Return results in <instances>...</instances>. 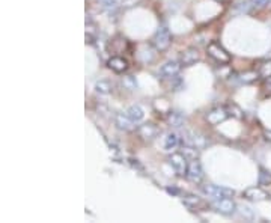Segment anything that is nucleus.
Listing matches in <instances>:
<instances>
[{
    "mask_svg": "<svg viewBox=\"0 0 271 223\" xmlns=\"http://www.w3.org/2000/svg\"><path fill=\"white\" fill-rule=\"evenodd\" d=\"M200 191L206 198L211 199H222V198H232L235 194V190L225 187V186H216V184H205L200 186Z\"/></svg>",
    "mask_w": 271,
    "mask_h": 223,
    "instance_id": "obj_1",
    "label": "nucleus"
},
{
    "mask_svg": "<svg viewBox=\"0 0 271 223\" xmlns=\"http://www.w3.org/2000/svg\"><path fill=\"white\" fill-rule=\"evenodd\" d=\"M206 53H208V56H211V58L219 64H229L231 62V54L216 41L209 42L206 45Z\"/></svg>",
    "mask_w": 271,
    "mask_h": 223,
    "instance_id": "obj_2",
    "label": "nucleus"
},
{
    "mask_svg": "<svg viewBox=\"0 0 271 223\" xmlns=\"http://www.w3.org/2000/svg\"><path fill=\"white\" fill-rule=\"evenodd\" d=\"M153 44H154L155 50H158V51H164V50H167L170 47V44H172V34H170V31L167 29L166 26H161L160 29L155 32V35L153 38Z\"/></svg>",
    "mask_w": 271,
    "mask_h": 223,
    "instance_id": "obj_3",
    "label": "nucleus"
},
{
    "mask_svg": "<svg viewBox=\"0 0 271 223\" xmlns=\"http://www.w3.org/2000/svg\"><path fill=\"white\" fill-rule=\"evenodd\" d=\"M211 207H213L217 213L223 214V216H232L238 210V205L231 198L213 199V202H211Z\"/></svg>",
    "mask_w": 271,
    "mask_h": 223,
    "instance_id": "obj_4",
    "label": "nucleus"
},
{
    "mask_svg": "<svg viewBox=\"0 0 271 223\" xmlns=\"http://www.w3.org/2000/svg\"><path fill=\"white\" fill-rule=\"evenodd\" d=\"M229 116H231V112L228 107H214L213 110L208 112L205 119L211 125H219V124L225 122Z\"/></svg>",
    "mask_w": 271,
    "mask_h": 223,
    "instance_id": "obj_5",
    "label": "nucleus"
},
{
    "mask_svg": "<svg viewBox=\"0 0 271 223\" xmlns=\"http://www.w3.org/2000/svg\"><path fill=\"white\" fill-rule=\"evenodd\" d=\"M169 163L170 166L173 167V171L179 175V177H184L187 175V171H189V160L184 157V154L181 152H173L170 157H169Z\"/></svg>",
    "mask_w": 271,
    "mask_h": 223,
    "instance_id": "obj_6",
    "label": "nucleus"
},
{
    "mask_svg": "<svg viewBox=\"0 0 271 223\" xmlns=\"http://www.w3.org/2000/svg\"><path fill=\"white\" fill-rule=\"evenodd\" d=\"M186 177H187L192 183H194V184H200V183L203 181L205 174H203V167H202L199 158H197V160L189 161V171H187V175H186Z\"/></svg>",
    "mask_w": 271,
    "mask_h": 223,
    "instance_id": "obj_7",
    "label": "nucleus"
},
{
    "mask_svg": "<svg viewBox=\"0 0 271 223\" xmlns=\"http://www.w3.org/2000/svg\"><path fill=\"white\" fill-rule=\"evenodd\" d=\"M243 198L252 202H261V201H267L270 198V194L261 187H249L243 191Z\"/></svg>",
    "mask_w": 271,
    "mask_h": 223,
    "instance_id": "obj_8",
    "label": "nucleus"
},
{
    "mask_svg": "<svg viewBox=\"0 0 271 223\" xmlns=\"http://www.w3.org/2000/svg\"><path fill=\"white\" fill-rule=\"evenodd\" d=\"M137 133H139L142 141H145V142H153V141H155V139L158 137V133L160 131H158L157 125H154V124H143V125L139 127Z\"/></svg>",
    "mask_w": 271,
    "mask_h": 223,
    "instance_id": "obj_9",
    "label": "nucleus"
},
{
    "mask_svg": "<svg viewBox=\"0 0 271 223\" xmlns=\"http://www.w3.org/2000/svg\"><path fill=\"white\" fill-rule=\"evenodd\" d=\"M199 59H200V53L194 47H189L181 53V65L183 67H192L196 62H199Z\"/></svg>",
    "mask_w": 271,
    "mask_h": 223,
    "instance_id": "obj_10",
    "label": "nucleus"
},
{
    "mask_svg": "<svg viewBox=\"0 0 271 223\" xmlns=\"http://www.w3.org/2000/svg\"><path fill=\"white\" fill-rule=\"evenodd\" d=\"M186 141H187V144L196 147L197 149H205L206 145H208L206 137L199 131H187L186 133Z\"/></svg>",
    "mask_w": 271,
    "mask_h": 223,
    "instance_id": "obj_11",
    "label": "nucleus"
},
{
    "mask_svg": "<svg viewBox=\"0 0 271 223\" xmlns=\"http://www.w3.org/2000/svg\"><path fill=\"white\" fill-rule=\"evenodd\" d=\"M181 67H183V65H181V62H178V61H167V62H164V64L161 65V68H160V75H161L163 78L175 77V75L179 74Z\"/></svg>",
    "mask_w": 271,
    "mask_h": 223,
    "instance_id": "obj_12",
    "label": "nucleus"
},
{
    "mask_svg": "<svg viewBox=\"0 0 271 223\" xmlns=\"http://www.w3.org/2000/svg\"><path fill=\"white\" fill-rule=\"evenodd\" d=\"M107 67L117 74H124L128 70V61L125 58H120V56H112L107 61Z\"/></svg>",
    "mask_w": 271,
    "mask_h": 223,
    "instance_id": "obj_13",
    "label": "nucleus"
},
{
    "mask_svg": "<svg viewBox=\"0 0 271 223\" xmlns=\"http://www.w3.org/2000/svg\"><path fill=\"white\" fill-rule=\"evenodd\" d=\"M115 124L119 130H122V131H133L134 127H136V122L127 115V112L125 113H116L115 115Z\"/></svg>",
    "mask_w": 271,
    "mask_h": 223,
    "instance_id": "obj_14",
    "label": "nucleus"
},
{
    "mask_svg": "<svg viewBox=\"0 0 271 223\" xmlns=\"http://www.w3.org/2000/svg\"><path fill=\"white\" fill-rule=\"evenodd\" d=\"M179 144H181V137H179L178 133L170 131V133L166 134V137H164V149H167V151L176 149L179 147Z\"/></svg>",
    "mask_w": 271,
    "mask_h": 223,
    "instance_id": "obj_15",
    "label": "nucleus"
},
{
    "mask_svg": "<svg viewBox=\"0 0 271 223\" xmlns=\"http://www.w3.org/2000/svg\"><path fill=\"white\" fill-rule=\"evenodd\" d=\"M183 202L192 208V210H199V208H203L205 207V202L202 198H199L197 194H186V196L183 198Z\"/></svg>",
    "mask_w": 271,
    "mask_h": 223,
    "instance_id": "obj_16",
    "label": "nucleus"
},
{
    "mask_svg": "<svg viewBox=\"0 0 271 223\" xmlns=\"http://www.w3.org/2000/svg\"><path fill=\"white\" fill-rule=\"evenodd\" d=\"M186 122V116L179 112H169L167 115V124L173 128H181Z\"/></svg>",
    "mask_w": 271,
    "mask_h": 223,
    "instance_id": "obj_17",
    "label": "nucleus"
},
{
    "mask_svg": "<svg viewBox=\"0 0 271 223\" xmlns=\"http://www.w3.org/2000/svg\"><path fill=\"white\" fill-rule=\"evenodd\" d=\"M127 115H128L136 124H139V122H142V121L145 119V110H143L139 104H133V106L128 107Z\"/></svg>",
    "mask_w": 271,
    "mask_h": 223,
    "instance_id": "obj_18",
    "label": "nucleus"
},
{
    "mask_svg": "<svg viewBox=\"0 0 271 223\" xmlns=\"http://www.w3.org/2000/svg\"><path fill=\"white\" fill-rule=\"evenodd\" d=\"M258 75H259V73H256V71H246V73H241V74H235V80L247 85V83L255 81L258 78Z\"/></svg>",
    "mask_w": 271,
    "mask_h": 223,
    "instance_id": "obj_19",
    "label": "nucleus"
},
{
    "mask_svg": "<svg viewBox=\"0 0 271 223\" xmlns=\"http://www.w3.org/2000/svg\"><path fill=\"white\" fill-rule=\"evenodd\" d=\"M100 2H101L103 8L106 9V12H107L109 15H116L117 9H119V6H120L119 0H100Z\"/></svg>",
    "mask_w": 271,
    "mask_h": 223,
    "instance_id": "obj_20",
    "label": "nucleus"
},
{
    "mask_svg": "<svg viewBox=\"0 0 271 223\" xmlns=\"http://www.w3.org/2000/svg\"><path fill=\"white\" fill-rule=\"evenodd\" d=\"M236 211L239 213V216L243 217L244 220H255V217H256V214H255V211L252 210V207H249V205H246V204L238 205V210H236Z\"/></svg>",
    "mask_w": 271,
    "mask_h": 223,
    "instance_id": "obj_21",
    "label": "nucleus"
},
{
    "mask_svg": "<svg viewBox=\"0 0 271 223\" xmlns=\"http://www.w3.org/2000/svg\"><path fill=\"white\" fill-rule=\"evenodd\" d=\"M258 184L259 186H270L271 184V172L265 167H259V174H258Z\"/></svg>",
    "mask_w": 271,
    "mask_h": 223,
    "instance_id": "obj_22",
    "label": "nucleus"
},
{
    "mask_svg": "<svg viewBox=\"0 0 271 223\" xmlns=\"http://www.w3.org/2000/svg\"><path fill=\"white\" fill-rule=\"evenodd\" d=\"M199 151L200 149H197L196 147H193V145H186V147H183V154H184V157L189 160V161H192V160H197L199 158Z\"/></svg>",
    "mask_w": 271,
    "mask_h": 223,
    "instance_id": "obj_23",
    "label": "nucleus"
},
{
    "mask_svg": "<svg viewBox=\"0 0 271 223\" xmlns=\"http://www.w3.org/2000/svg\"><path fill=\"white\" fill-rule=\"evenodd\" d=\"M95 91L100 94V95H109L112 92V85L110 81L107 80H98L95 83Z\"/></svg>",
    "mask_w": 271,
    "mask_h": 223,
    "instance_id": "obj_24",
    "label": "nucleus"
},
{
    "mask_svg": "<svg viewBox=\"0 0 271 223\" xmlns=\"http://www.w3.org/2000/svg\"><path fill=\"white\" fill-rule=\"evenodd\" d=\"M120 83H122L124 89H127V91H136L137 86H139L134 75H124L122 80H120Z\"/></svg>",
    "mask_w": 271,
    "mask_h": 223,
    "instance_id": "obj_25",
    "label": "nucleus"
},
{
    "mask_svg": "<svg viewBox=\"0 0 271 223\" xmlns=\"http://www.w3.org/2000/svg\"><path fill=\"white\" fill-rule=\"evenodd\" d=\"M271 3V0H250V6H252V12L253 11H261L264 9L267 5Z\"/></svg>",
    "mask_w": 271,
    "mask_h": 223,
    "instance_id": "obj_26",
    "label": "nucleus"
},
{
    "mask_svg": "<svg viewBox=\"0 0 271 223\" xmlns=\"http://www.w3.org/2000/svg\"><path fill=\"white\" fill-rule=\"evenodd\" d=\"M259 75L261 77H264V78H270L271 77V61H268V62H264L262 65H261V68H259Z\"/></svg>",
    "mask_w": 271,
    "mask_h": 223,
    "instance_id": "obj_27",
    "label": "nucleus"
},
{
    "mask_svg": "<svg viewBox=\"0 0 271 223\" xmlns=\"http://www.w3.org/2000/svg\"><path fill=\"white\" fill-rule=\"evenodd\" d=\"M136 2H139V0H119V3H120V6H133V5H136Z\"/></svg>",
    "mask_w": 271,
    "mask_h": 223,
    "instance_id": "obj_28",
    "label": "nucleus"
},
{
    "mask_svg": "<svg viewBox=\"0 0 271 223\" xmlns=\"http://www.w3.org/2000/svg\"><path fill=\"white\" fill-rule=\"evenodd\" d=\"M264 137L267 139L268 142H271V130H265L264 131Z\"/></svg>",
    "mask_w": 271,
    "mask_h": 223,
    "instance_id": "obj_29",
    "label": "nucleus"
}]
</instances>
